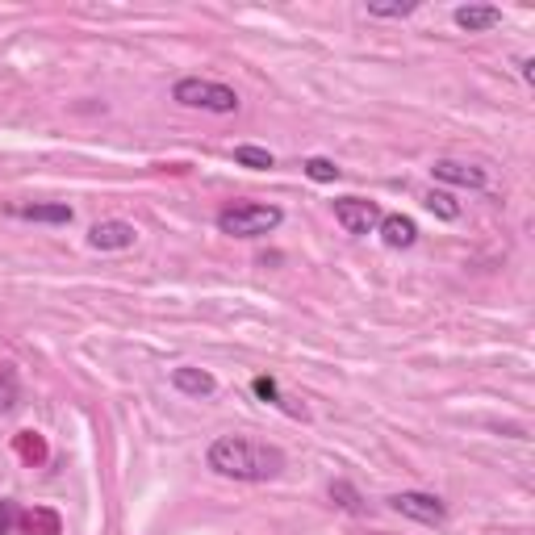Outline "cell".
I'll list each match as a JSON object with an SVG mask.
<instances>
[{
	"label": "cell",
	"mask_w": 535,
	"mask_h": 535,
	"mask_svg": "<svg viewBox=\"0 0 535 535\" xmlns=\"http://www.w3.org/2000/svg\"><path fill=\"white\" fill-rule=\"evenodd\" d=\"M368 13L372 17H406V13H414V5L410 0H402V5H368Z\"/></svg>",
	"instance_id": "obj_17"
},
{
	"label": "cell",
	"mask_w": 535,
	"mask_h": 535,
	"mask_svg": "<svg viewBox=\"0 0 535 535\" xmlns=\"http://www.w3.org/2000/svg\"><path fill=\"white\" fill-rule=\"evenodd\" d=\"M335 222L347 230V235H368L372 226H381V209H377V201L343 197V201H335Z\"/></svg>",
	"instance_id": "obj_4"
},
{
	"label": "cell",
	"mask_w": 535,
	"mask_h": 535,
	"mask_svg": "<svg viewBox=\"0 0 535 535\" xmlns=\"http://www.w3.org/2000/svg\"><path fill=\"white\" fill-rule=\"evenodd\" d=\"M435 180H448V184H469V189H481L485 184V172L481 168H469V164H456V159H439L431 168Z\"/></svg>",
	"instance_id": "obj_9"
},
{
	"label": "cell",
	"mask_w": 535,
	"mask_h": 535,
	"mask_svg": "<svg viewBox=\"0 0 535 535\" xmlns=\"http://www.w3.org/2000/svg\"><path fill=\"white\" fill-rule=\"evenodd\" d=\"M13 452L21 464H42L46 460V439L38 431H17L13 435Z\"/></svg>",
	"instance_id": "obj_12"
},
{
	"label": "cell",
	"mask_w": 535,
	"mask_h": 535,
	"mask_svg": "<svg viewBox=\"0 0 535 535\" xmlns=\"http://www.w3.org/2000/svg\"><path fill=\"white\" fill-rule=\"evenodd\" d=\"M17 519H21V515H17V506H13V502H0V535H9Z\"/></svg>",
	"instance_id": "obj_18"
},
{
	"label": "cell",
	"mask_w": 535,
	"mask_h": 535,
	"mask_svg": "<svg viewBox=\"0 0 535 535\" xmlns=\"http://www.w3.org/2000/svg\"><path fill=\"white\" fill-rule=\"evenodd\" d=\"M176 101L189 105V109H209V113H235L239 109L235 88L214 84V80H180L176 84Z\"/></svg>",
	"instance_id": "obj_3"
},
{
	"label": "cell",
	"mask_w": 535,
	"mask_h": 535,
	"mask_svg": "<svg viewBox=\"0 0 535 535\" xmlns=\"http://www.w3.org/2000/svg\"><path fill=\"white\" fill-rule=\"evenodd\" d=\"M172 385L180 393H193V398H209V393H214V377L201 372V368H176L172 372Z\"/></svg>",
	"instance_id": "obj_10"
},
{
	"label": "cell",
	"mask_w": 535,
	"mask_h": 535,
	"mask_svg": "<svg viewBox=\"0 0 535 535\" xmlns=\"http://www.w3.org/2000/svg\"><path fill=\"white\" fill-rule=\"evenodd\" d=\"M209 469L222 477H235V481H268L285 469V456L268 444H255V439L222 435L218 444L209 448Z\"/></svg>",
	"instance_id": "obj_1"
},
{
	"label": "cell",
	"mask_w": 535,
	"mask_h": 535,
	"mask_svg": "<svg viewBox=\"0 0 535 535\" xmlns=\"http://www.w3.org/2000/svg\"><path fill=\"white\" fill-rule=\"evenodd\" d=\"M13 214L30 222H72V209L67 205H17Z\"/></svg>",
	"instance_id": "obj_13"
},
{
	"label": "cell",
	"mask_w": 535,
	"mask_h": 535,
	"mask_svg": "<svg viewBox=\"0 0 535 535\" xmlns=\"http://www.w3.org/2000/svg\"><path fill=\"white\" fill-rule=\"evenodd\" d=\"M17 523H21V535H63V523L51 506H30Z\"/></svg>",
	"instance_id": "obj_7"
},
{
	"label": "cell",
	"mask_w": 535,
	"mask_h": 535,
	"mask_svg": "<svg viewBox=\"0 0 535 535\" xmlns=\"http://www.w3.org/2000/svg\"><path fill=\"white\" fill-rule=\"evenodd\" d=\"M502 21V13L494 5H464L456 9V26L460 30H469V34H481V30H494Z\"/></svg>",
	"instance_id": "obj_8"
},
{
	"label": "cell",
	"mask_w": 535,
	"mask_h": 535,
	"mask_svg": "<svg viewBox=\"0 0 535 535\" xmlns=\"http://www.w3.org/2000/svg\"><path fill=\"white\" fill-rule=\"evenodd\" d=\"M393 510L406 519H418V523H444V502L431 494H398L393 498Z\"/></svg>",
	"instance_id": "obj_5"
},
{
	"label": "cell",
	"mask_w": 535,
	"mask_h": 535,
	"mask_svg": "<svg viewBox=\"0 0 535 535\" xmlns=\"http://www.w3.org/2000/svg\"><path fill=\"white\" fill-rule=\"evenodd\" d=\"M222 235H235V239H255V235H268V230L281 226V209L276 205H230L218 214Z\"/></svg>",
	"instance_id": "obj_2"
},
{
	"label": "cell",
	"mask_w": 535,
	"mask_h": 535,
	"mask_svg": "<svg viewBox=\"0 0 535 535\" xmlns=\"http://www.w3.org/2000/svg\"><path fill=\"white\" fill-rule=\"evenodd\" d=\"M423 205L431 209L435 218H444V222H456V218H460V205L452 201V193H435V189H431V193L423 197Z\"/></svg>",
	"instance_id": "obj_14"
},
{
	"label": "cell",
	"mask_w": 535,
	"mask_h": 535,
	"mask_svg": "<svg viewBox=\"0 0 535 535\" xmlns=\"http://www.w3.org/2000/svg\"><path fill=\"white\" fill-rule=\"evenodd\" d=\"M235 159L243 168H272V155L260 147H235Z\"/></svg>",
	"instance_id": "obj_15"
},
{
	"label": "cell",
	"mask_w": 535,
	"mask_h": 535,
	"mask_svg": "<svg viewBox=\"0 0 535 535\" xmlns=\"http://www.w3.org/2000/svg\"><path fill=\"white\" fill-rule=\"evenodd\" d=\"M381 235H385L389 247H410L418 239V226L402 214H393V218H381Z\"/></svg>",
	"instance_id": "obj_11"
},
{
	"label": "cell",
	"mask_w": 535,
	"mask_h": 535,
	"mask_svg": "<svg viewBox=\"0 0 535 535\" xmlns=\"http://www.w3.org/2000/svg\"><path fill=\"white\" fill-rule=\"evenodd\" d=\"M306 172H310V180H322V184L339 176V168L331 164V159H310V164H306Z\"/></svg>",
	"instance_id": "obj_16"
},
{
	"label": "cell",
	"mask_w": 535,
	"mask_h": 535,
	"mask_svg": "<svg viewBox=\"0 0 535 535\" xmlns=\"http://www.w3.org/2000/svg\"><path fill=\"white\" fill-rule=\"evenodd\" d=\"M255 393H260L264 402H276V381H268V377H255Z\"/></svg>",
	"instance_id": "obj_19"
},
{
	"label": "cell",
	"mask_w": 535,
	"mask_h": 535,
	"mask_svg": "<svg viewBox=\"0 0 535 535\" xmlns=\"http://www.w3.org/2000/svg\"><path fill=\"white\" fill-rule=\"evenodd\" d=\"M134 239H138V230L130 222H97V226H92V235H88V243L97 251H122Z\"/></svg>",
	"instance_id": "obj_6"
},
{
	"label": "cell",
	"mask_w": 535,
	"mask_h": 535,
	"mask_svg": "<svg viewBox=\"0 0 535 535\" xmlns=\"http://www.w3.org/2000/svg\"><path fill=\"white\" fill-rule=\"evenodd\" d=\"M331 494H335V498H343V506H347V510H360L356 494H352V490H347V485H335V490H331Z\"/></svg>",
	"instance_id": "obj_20"
}]
</instances>
